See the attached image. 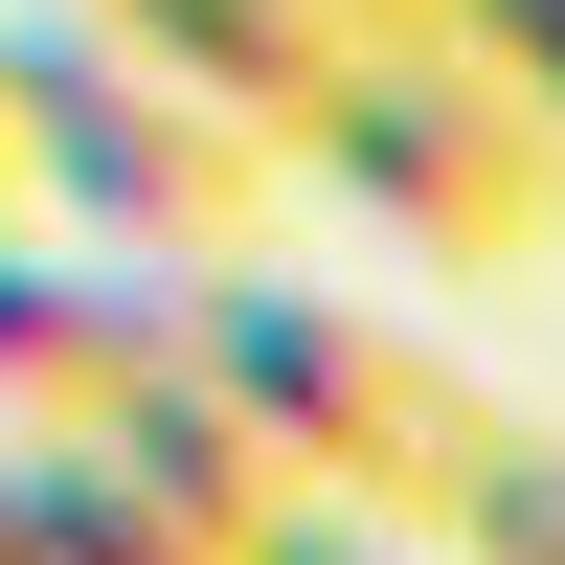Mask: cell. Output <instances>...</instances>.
Here are the masks:
<instances>
[{
	"instance_id": "cell-2",
	"label": "cell",
	"mask_w": 565,
	"mask_h": 565,
	"mask_svg": "<svg viewBox=\"0 0 565 565\" xmlns=\"http://www.w3.org/2000/svg\"><path fill=\"white\" fill-rule=\"evenodd\" d=\"M136 295H159V340L204 362V385L249 407V430L295 452L317 498H362V521H430V498H452V452L498 430L452 340H407L385 295H317V271H271V249H204V271H136Z\"/></svg>"
},
{
	"instance_id": "cell-9",
	"label": "cell",
	"mask_w": 565,
	"mask_h": 565,
	"mask_svg": "<svg viewBox=\"0 0 565 565\" xmlns=\"http://www.w3.org/2000/svg\"><path fill=\"white\" fill-rule=\"evenodd\" d=\"M0 204H23V136H0Z\"/></svg>"
},
{
	"instance_id": "cell-5",
	"label": "cell",
	"mask_w": 565,
	"mask_h": 565,
	"mask_svg": "<svg viewBox=\"0 0 565 565\" xmlns=\"http://www.w3.org/2000/svg\"><path fill=\"white\" fill-rule=\"evenodd\" d=\"M90 452H114V476H136V498H159V521H181V543H249V521H271V498H295V452H271V430H249V407H226V385H204V362H181V340H159V362H136V385H114V407H90Z\"/></svg>"
},
{
	"instance_id": "cell-1",
	"label": "cell",
	"mask_w": 565,
	"mask_h": 565,
	"mask_svg": "<svg viewBox=\"0 0 565 565\" xmlns=\"http://www.w3.org/2000/svg\"><path fill=\"white\" fill-rule=\"evenodd\" d=\"M295 181L362 249H407L430 295H543L565 271V136L452 23H340V68L295 90Z\"/></svg>"
},
{
	"instance_id": "cell-7",
	"label": "cell",
	"mask_w": 565,
	"mask_h": 565,
	"mask_svg": "<svg viewBox=\"0 0 565 565\" xmlns=\"http://www.w3.org/2000/svg\"><path fill=\"white\" fill-rule=\"evenodd\" d=\"M430 23H452V45H476V68H498V90L565 136V0H430Z\"/></svg>"
},
{
	"instance_id": "cell-4",
	"label": "cell",
	"mask_w": 565,
	"mask_h": 565,
	"mask_svg": "<svg viewBox=\"0 0 565 565\" xmlns=\"http://www.w3.org/2000/svg\"><path fill=\"white\" fill-rule=\"evenodd\" d=\"M136 362H159V295L114 249H68L45 204H0V430H90Z\"/></svg>"
},
{
	"instance_id": "cell-10",
	"label": "cell",
	"mask_w": 565,
	"mask_h": 565,
	"mask_svg": "<svg viewBox=\"0 0 565 565\" xmlns=\"http://www.w3.org/2000/svg\"><path fill=\"white\" fill-rule=\"evenodd\" d=\"M68 23H136V0H68Z\"/></svg>"
},
{
	"instance_id": "cell-3",
	"label": "cell",
	"mask_w": 565,
	"mask_h": 565,
	"mask_svg": "<svg viewBox=\"0 0 565 565\" xmlns=\"http://www.w3.org/2000/svg\"><path fill=\"white\" fill-rule=\"evenodd\" d=\"M0 136H23V204L68 226V249H114V271H204V249H249V226L295 204V136L271 114L181 90L159 45L68 23V0L0 23Z\"/></svg>"
},
{
	"instance_id": "cell-8",
	"label": "cell",
	"mask_w": 565,
	"mask_h": 565,
	"mask_svg": "<svg viewBox=\"0 0 565 565\" xmlns=\"http://www.w3.org/2000/svg\"><path fill=\"white\" fill-rule=\"evenodd\" d=\"M362 23H430V0H362Z\"/></svg>"
},
{
	"instance_id": "cell-6",
	"label": "cell",
	"mask_w": 565,
	"mask_h": 565,
	"mask_svg": "<svg viewBox=\"0 0 565 565\" xmlns=\"http://www.w3.org/2000/svg\"><path fill=\"white\" fill-rule=\"evenodd\" d=\"M430 543L452 565H565V430H476L452 498H430Z\"/></svg>"
}]
</instances>
